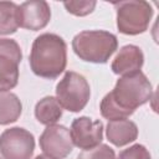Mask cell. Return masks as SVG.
<instances>
[{
	"mask_svg": "<svg viewBox=\"0 0 159 159\" xmlns=\"http://www.w3.org/2000/svg\"><path fill=\"white\" fill-rule=\"evenodd\" d=\"M152 96V83L142 71L124 75L116 82L114 88L103 97L99 106L101 114L108 120L125 119L139 106L147 103Z\"/></svg>",
	"mask_w": 159,
	"mask_h": 159,
	"instance_id": "6da1fadb",
	"label": "cell"
},
{
	"mask_svg": "<svg viewBox=\"0 0 159 159\" xmlns=\"http://www.w3.org/2000/svg\"><path fill=\"white\" fill-rule=\"evenodd\" d=\"M29 61L36 76L55 80L66 68L67 45L65 40L56 34H41L32 42Z\"/></svg>",
	"mask_w": 159,
	"mask_h": 159,
	"instance_id": "7a4b0ae2",
	"label": "cell"
},
{
	"mask_svg": "<svg viewBox=\"0 0 159 159\" xmlns=\"http://www.w3.org/2000/svg\"><path fill=\"white\" fill-rule=\"evenodd\" d=\"M117 48V36L106 30H84L72 40L73 52L82 61L92 63H106Z\"/></svg>",
	"mask_w": 159,
	"mask_h": 159,
	"instance_id": "3957f363",
	"label": "cell"
},
{
	"mask_svg": "<svg viewBox=\"0 0 159 159\" xmlns=\"http://www.w3.org/2000/svg\"><path fill=\"white\" fill-rule=\"evenodd\" d=\"M117 10V27L124 35H139L147 31L153 17V7L142 0L119 1L113 4Z\"/></svg>",
	"mask_w": 159,
	"mask_h": 159,
	"instance_id": "277c9868",
	"label": "cell"
},
{
	"mask_svg": "<svg viewBox=\"0 0 159 159\" xmlns=\"http://www.w3.org/2000/svg\"><path fill=\"white\" fill-rule=\"evenodd\" d=\"M91 88L87 80L75 71H67L56 86V99L68 112H81L87 106Z\"/></svg>",
	"mask_w": 159,
	"mask_h": 159,
	"instance_id": "5b68a950",
	"label": "cell"
},
{
	"mask_svg": "<svg viewBox=\"0 0 159 159\" xmlns=\"http://www.w3.org/2000/svg\"><path fill=\"white\" fill-rule=\"evenodd\" d=\"M35 150L32 133L21 127L5 129L0 135V154L2 159H31Z\"/></svg>",
	"mask_w": 159,
	"mask_h": 159,
	"instance_id": "8992f818",
	"label": "cell"
},
{
	"mask_svg": "<svg viewBox=\"0 0 159 159\" xmlns=\"http://www.w3.org/2000/svg\"><path fill=\"white\" fill-rule=\"evenodd\" d=\"M22 52L12 39H0V91H9L19 82V65Z\"/></svg>",
	"mask_w": 159,
	"mask_h": 159,
	"instance_id": "52a82bcc",
	"label": "cell"
},
{
	"mask_svg": "<svg viewBox=\"0 0 159 159\" xmlns=\"http://www.w3.org/2000/svg\"><path fill=\"white\" fill-rule=\"evenodd\" d=\"M43 154L52 159H65L73 149L70 129L65 125H47L39 139Z\"/></svg>",
	"mask_w": 159,
	"mask_h": 159,
	"instance_id": "ba28073f",
	"label": "cell"
},
{
	"mask_svg": "<svg viewBox=\"0 0 159 159\" xmlns=\"http://www.w3.org/2000/svg\"><path fill=\"white\" fill-rule=\"evenodd\" d=\"M70 134L73 145L82 150H91L98 147L103 139V123L86 116L78 117L73 119Z\"/></svg>",
	"mask_w": 159,
	"mask_h": 159,
	"instance_id": "9c48e42d",
	"label": "cell"
},
{
	"mask_svg": "<svg viewBox=\"0 0 159 159\" xmlns=\"http://www.w3.org/2000/svg\"><path fill=\"white\" fill-rule=\"evenodd\" d=\"M51 20V9L46 1H25L17 9V24L20 27L39 31Z\"/></svg>",
	"mask_w": 159,
	"mask_h": 159,
	"instance_id": "30bf717a",
	"label": "cell"
},
{
	"mask_svg": "<svg viewBox=\"0 0 159 159\" xmlns=\"http://www.w3.org/2000/svg\"><path fill=\"white\" fill-rule=\"evenodd\" d=\"M144 63V55L135 45L123 46L114 57L111 68L116 75L124 76L140 71Z\"/></svg>",
	"mask_w": 159,
	"mask_h": 159,
	"instance_id": "8fae6325",
	"label": "cell"
},
{
	"mask_svg": "<svg viewBox=\"0 0 159 159\" xmlns=\"http://www.w3.org/2000/svg\"><path fill=\"white\" fill-rule=\"evenodd\" d=\"M108 140L116 147H123L138 138V127L129 119L109 120L106 129Z\"/></svg>",
	"mask_w": 159,
	"mask_h": 159,
	"instance_id": "7c38bea8",
	"label": "cell"
},
{
	"mask_svg": "<svg viewBox=\"0 0 159 159\" xmlns=\"http://www.w3.org/2000/svg\"><path fill=\"white\" fill-rule=\"evenodd\" d=\"M22 112L19 97L10 91H0V125L16 122Z\"/></svg>",
	"mask_w": 159,
	"mask_h": 159,
	"instance_id": "4fadbf2b",
	"label": "cell"
},
{
	"mask_svg": "<svg viewBox=\"0 0 159 159\" xmlns=\"http://www.w3.org/2000/svg\"><path fill=\"white\" fill-rule=\"evenodd\" d=\"M35 117L41 124L52 125L62 117V107L56 97H43L35 106Z\"/></svg>",
	"mask_w": 159,
	"mask_h": 159,
	"instance_id": "5bb4252c",
	"label": "cell"
},
{
	"mask_svg": "<svg viewBox=\"0 0 159 159\" xmlns=\"http://www.w3.org/2000/svg\"><path fill=\"white\" fill-rule=\"evenodd\" d=\"M17 9L12 1H0V35H10L16 32L17 24Z\"/></svg>",
	"mask_w": 159,
	"mask_h": 159,
	"instance_id": "9a60e30c",
	"label": "cell"
},
{
	"mask_svg": "<svg viewBox=\"0 0 159 159\" xmlns=\"http://www.w3.org/2000/svg\"><path fill=\"white\" fill-rule=\"evenodd\" d=\"M77 159H116L114 150L107 144H99L91 150H83Z\"/></svg>",
	"mask_w": 159,
	"mask_h": 159,
	"instance_id": "2e32d148",
	"label": "cell"
},
{
	"mask_svg": "<svg viewBox=\"0 0 159 159\" xmlns=\"http://www.w3.org/2000/svg\"><path fill=\"white\" fill-rule=\"evenodd\" d=\"M96 1H67L63 2L66 10L76 16H86L91 14L96 7Z\"/></svg>",
	"mask_w": 159,
	"mask_h": 159,
	"instance_id": "e0dca14e",
	"label": "cell"
},
{
	"mask_svg": "<svg viewBox=\"0 0 159 159\" xmlns=\"http://www.w3.org/2000/svg\"><path fill=\"white\" fill-rule=\"evenodd\" d=\"M117 159H152V155L144 145L133 144L132 147L123 149Z\"/></svg>",
	"mask_w": 159,
	"mask_h": 159,
	"instance_id": "ac0fdd59",
	"label": "cell"
},
{
	"mask_svg": "<svg viewBox=\"0 0 159 159\" xmlns=\"http://www.w3.org/2000/svg\"><path fill=\"white\" fill-rule=\"evenodd\" d=\"M35 159H52V158H50V157H47L45 154H41V155H37Z\"/></svg>",
	"mask_w": 159,
	"mask_h": 159,
	"instance_id": "d6986e66",
	"label": "cell"
},
{
	"mask_svg": "<svg viewBox=\"0 0 159 159\" xmlns=\"http://www.w3.org/2000/svg\"><path fill=\"white\" fill-rule=\"evenodd\" d=\"M0 159H1V158H0Z\"/></svg>",
	"mask_w": 159,
	"mask_h": 159,
	"instance_id": "ffe728a7",
	"label": "cell"
}]
</instances>
